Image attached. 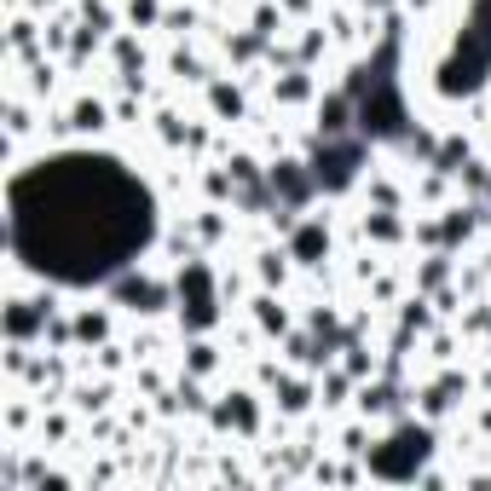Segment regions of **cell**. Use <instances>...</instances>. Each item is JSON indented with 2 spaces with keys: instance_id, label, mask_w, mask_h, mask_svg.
Here are the masks:
<instances>
[{
  "instance_id": "obj_1",
  "label": "cell",
  "mask_w": 491,
  "mask_h": 491,
  "mask_svg": "<svg viewBox=\"0 0 491 491\" xmlns=\"http://www.w3.org/2000/svg\"><path fill=\"white\" fill-rule=\"evenodd\" d=\"M151 237V196L110 156H58L12 179V243L29 266L87 284Z\"/></svg>"
},
{
  "instance_id": "obj_2",
  "label": "cell",
  "mask_w": 491,
  "mask_h": 491,
  "mask_svg": "<svg viewBox=\"0 0 491 491\" xmlns=\"http://www.w3.org/2000/svg\"><path fill=\"white\" fill-rule=\"evenodd\" d=\"M104 116H110V110L98 104V98H81V104H76V128H81V133H87V128L98 133V128H104Z\"/></svg>"
}]
</instances>
